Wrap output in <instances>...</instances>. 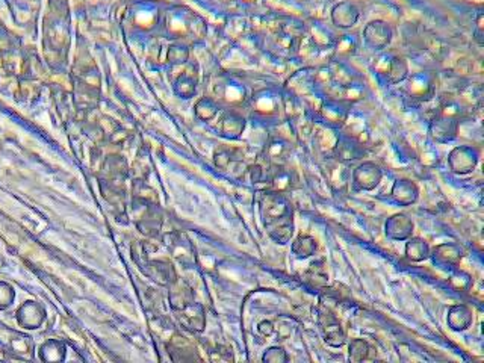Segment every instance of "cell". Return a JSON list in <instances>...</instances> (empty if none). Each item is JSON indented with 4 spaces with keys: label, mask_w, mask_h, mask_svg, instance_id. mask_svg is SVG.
I'll use <instances>...</instances> for the list:
<instances>
[{
    "label": "cell",
    "mask_w": 484,
    "mask_h": 363,
    "mask_svg": "<svg viewBox=\"0 0 484 363\" xmlns=\"http://www.w3.org/2000/svg\"><path fill=\"white\" fill-rule=\"evenodd\" d=\"M318 249V244L309 235H301V237L294 242L292 250L300 258H309L312 254H315Z\"/></svg>",
    "instance_id": "obj_15"
},
{
    "label": "cell",
    "mask_w": 484,
    "mask_h": 363,
    "mask_svg": "<svg viewBox=\"0 0 484 363\" xmlns=\"http://www.w3.org/2000/svg\"><path fill=\"white\" fill-rule=\"evenodd\" d=\"M407 91L413 99H430V95L434 93V86L431 85V81L426 74H418L410 79L407 85Z\"/></svg>",
    "instance_id": "obj_8"
},
{
    "label": "cell",
    "mask_w": 484,
    "mask_h": 363,
    "mask_svg": "<svg viewBox=\"0 0 484 363\" xmlns=\"http://www.w3.org/2000/svg\"><path fill=\"white\" fill-rule=\"evenodd\" d=\"M176 91L183 97H190L195 91V82L188 76H182L176 84Z\"/></svg>",
    "instance_id": "obj_18"
},
{
    "label": "cell",
    "mask_w": 484,
    "mask_h": 363,
    "mask_svg": "<svg viewBox=\"0 0 484 363\" xmlns=\"http://www.w3.org/2000/svg\"><path fill=\"white\" fill-rule=\"evenodd\" d=\"M320 329L322 331L324 341L332 347H341L345 343V333L339 319L336 318L329 309L320 312Z\"/></svg>",
    "instance_id": "obj_4"
},
{
    "label": "cell",
    "mask_w": 484,
    "mask_h": 363,
    "mask_svg": "<svg viewBox=\"0 0 484 363\" xmlns=\"http://www.w3.org/2000/svg\"><path fill=\"white\" fill-rule=\"evenodd\" d=\"M478 156H480V153L476 147L462 145V147H457V149H454L450 153L448 162H450V166L454 173L468 174L477 166Z\"/></svg>",
    "instance_id": "obj_2"
},
{
    "label": "cell",
    "mask_w": 484,
    "mask_h": 363,
    "mask_svg": "<svg viewBox=\"0 0 484 363\" xmlns=\"http://www.w3.org/2000/svg\"><path fill=\"white\" fill-rule=\"evenodd\" d=\"M406 256L413 262H421L430 256L429 244L421 238H413L406 245Z\"/></svg>",
    "instance_id": "obj_13"
},
{
    "label": "cell",
    "mask_w": 484,
    "mask_h": 363,
    "mask_svg": "<svg viewBox=\"0 0 484 363\" xmlns=\"http://www.w3.org/2000/svg\"><path fill=\"white\" fill-rule=\"evenodd\" d=\"M223 129L225 133H229L232 136H238L244 129V120L236 115L225 117L223 121Z\"/></svg>",
    "instance_id": "obj_17"
},
{
    "label": "cell",
    "mask_w": 484,
    "mask_h": 363,
    "mask_svg": "<svg viewBox=\"0 0 484 363\" xmlns=\"http://www.w3.org/2000/svg\"><path fill=\"white\" fill-rule=\"evenodd\" d=\"M392 194L398 203L410 204L418 199V188L410 180H397Z\"/></svg>",
    "instance_id": "obj_9"
},
{
    "label": "cell",
    "mask_w": 484,
    "mask_h": 363,
    "mask_svg": "<svg viewBox=\"0 0 484 363\" xmlns=\"http://www.w3.org/2000/svg\"><path fill=\"white\" fill-rule=\"evenodd\" d=\"M360 17V9L353 2H341L332 9V22L341 29H350L358 23Z\"/></svg>",
    "instance_id": "obj_5"
},
{
    "label": "cell",
    "mask_w": 484,
    "mask_h": 363,
    "mask_svg": "<svg viewBox=\"0 0 484 363\" xmlns=\"http://www.w3.org/2000/svg\"><path fill=\"white\" fill-rule=\"evenodd\" d=\"M393 31L389 23L383 20H375L367 25L363 29V40L375 51H383L392 41Z\"/></svg>",
    "instance_id": "obj_3"
},
{
    "label": "cell",
    "mask_w": 484,
    "mask_h": 363,
    "mask_svg": "<svg viewBox=\"0 0 484 363\" xmlns=\"http://www.w3.org/2000/svg\"><path fill=\"white\" fill-rule=\"evenodd\" d=\"M459 129V112L450 106L442 107V110L434 115L430 126L431 136L436 141L448 143L456 138Z\"/></svg>",
    "instance_id": "obj_1"
},
{
    "label": "cell",
    "mask_w": 484,
    "mask_h": 363,
    "mask_svg": "<svg viewBox=\"0 0 484 363\" xmlns=\"http://www.w3.org/2000/svg\"><path fill=\"white\" fill-rule=\"evenodd\" d=\"M462 259V249H459L457 245L454 244H443L436 247L434 250V260L448 263V265H456Z\"/></svg>",
    "instance_id": "obj_12"
},
{
    "label": "cell",
    "mask_w": 484,
    "mask_h": 363,
    "mask_svg": "<svg viewBox=\"0 0 484 363\" xmlns=\"http://www.w3.org/2000/svg\"><path fill=\"white\" fill-rule=\"evenodd\" d=\"M472 321L471 310L466 306H454L448 313V324L452 330H465Z\"/></svg>",
    "instance_id": "obj_11"
},
{
    "label": "cell",
    "mask_w": 484,
    "mask_h": 363,
    "mask_svg": "<svg viewBox=\"0 0 484 363\" xmlns=\"http://www.w3.org/2000/svg\"><path fill=\"white\" fill-rule=\"evenodd\" d=\"M353 179L360 190H372L380 183L381 171L375 164L363 162L353 173Z\"/></svg>",
    "instance_id": "obj_6"
},
{
    "label": "cell",
    "mask_w": 484,
    "mask_h": 363,
    "mask_svg": "<svg viewBox=\"0 0 484 363\" xmlns=\"http://www.w3.org/2000/svg\"><path fill=\"white\" fill-rule=\"evenodd\" d=\"M355 47H358V43H355L354 38L351 35H344L338 43V52L341 55H353L355 52Z\"/></svg>",
    "instance_id": "obj_19"
},
{
    "label": "cell",
    "mask_w": 484,
    "mask_h": 363,
    "mask_svg": "<svg viewBox=\"0 0 484 363\" xmlns=\"http://www.w3.org/2000/svg\"><path fill=\"white\" fill-rule=\"evenodd\" d=\"M407 64L401 58H389L388 60V67L383 70V74L388 77L389 82L398 84L404 81L407 77Z\"/></svg>",
    "instance_id": "obj_10"
},
{
    "label": "cell",
    "mask_w": 484,
    "mask_h": 363,
    "mask_svg": "<svg viewBox=\"0 0 484 363\" xmlns=\"http://www.w3.org/2000/svg\"><path fill=\"white\" fill-rule=\"evenodd\" d=\"M413 230V223L406 215H395L386 223V233L393 239H406Z\"/></svg>",
    "instance_id": "obj_7"
},
{
    "label": "cell",
    "mask_w": 484,
    "mask_h": 363,
    "mask_svg": "<svg viewBox=\"0 0 484 363\" xmlns=\"http://www.w3.org/2000/svg\"><path fill=\"white\" fill-rule=\"evenodd\" d=\"M371 347L367 341L353 339L350 343V359L353 362H362L369 359Z\"/></svg>",
    "instance_id": "obj_16"
},
{
    "label": "cell",
    "mask_w": 484,
    "mask_h": 363,
    "mask_svg": "<svg viewBox=\"0 0 484 363\" xmlns=\"http://www.w3.org/2000/svg\"><path fill=\"white\" fill-rule=\"evenodd\" d=\"M336 154L341 161H355L360 158V145L351 140H342L336 147Z\"/></svg>",
    "instance_id": "obj_14"
}]
</instances>
